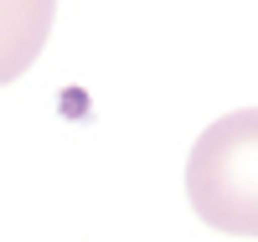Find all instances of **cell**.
<instances>
[{"mask_svg":"<svg viewBox=\"0 0 258 242\" xmlns=\"http://www.w3.org/2000/svg\"><path fill=\"white\" fill-rule=\"evenodd\" d=\"M186 201L207 227L258 237V108L222 114L186 160Z\"/></svg>","mask_w":258,"mask_h":242,"instance_id":"obj_1","label":"cell"},{"mask_svg":"<svg viewBox=\"0 0 258 242\" xmlns=\"http://www.w3.org/2000/svg\"><path fill=\"white\" fill-rule=\"evenodd\" d=\"M57 21V0H0V88L41 57Z\"/></svg>","mask_w":258,"mask_h":242,"instance_id":"obj_2","label":"cell"}]
</instances>
